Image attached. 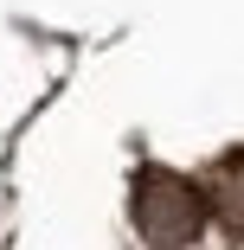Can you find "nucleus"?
<instances>
[{"label":"nucleus","instance_id":"obj_1","mask_svg":"<svg viewBox=\"0 0 244 250\" xmlns=\"http://www.w3.org/2000/svg\"><path fill=\"white\" fill-rule=\"evenodd\" d=\"M135 218H141V231H148L161 250H180V244H193V231H200V192H193L186 180H174V173H148L141 180V199H135Z\"/></svg>","mask_w":244,"mask_h":250}]
</instances>
